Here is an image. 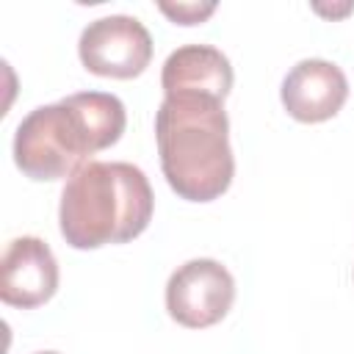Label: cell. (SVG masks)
<instances>
[{"instance_id": "obj_10", "label": "cell", "mask_w": 354, "mask_h": 354, "mask_svg": "<svg viewBox=\"0 0 354 354\" xmlns=\"http://www.w3.org/2000/svg\"><path fill=\"white\" fill-rule=\"evenodd\" d=\"M36 354H58V351H36Z\"/></svg>"}, {"instance_id": "obj_1", "label": "cell", "mask_w": 354, "mask_h": 354, "mask_svg": "<svg viewBox=\"0 0 354 354\" xmlns=\"http://www.w3.org/2000/svg\"><path fill=\"white\" fill-rule=\"evenodd\" d=\"M160 169L171 191L188 202L218 199L235 174L224 100L210 94H166L155 111Z\"/></svg>"}, {"instance_id": "obj_5", "label": "cell", "mask_w": 354, "mask_h": 354, "mask_svg": "<svg viewBox=\"0 0 354 354\" xmlns=\"http://www.w3.org/2000/svg\"><path fill=\"white\" fill-rule=\"evenodd\" d=\"M235 301V279L213 257H196L183 263L166 282L169 315L188 326L205 329L218 324Z\"/></svg>"}, {"instance_id": "obj_6", "label": "cell", "mask_w": 354, "mask_h": 354, "mask_svg": "<svg viewBox=\"0 0 354 354\" xmlns=\"http://www.w3.org/2000/svg\"><path fill=\"white\" fill-rule=\"evenodd\" d=\"M58 290V260L53 249L36 238H14L3 252L0 299L11 307H39Z\"/></svg>"}, {"instance_id": "obj_7", "label": "cell", "mask_w": 354, "mask_h": 354, "mask_svg": "<svg viewBox=\"0 0 354 354\" xmlns=\"http://www.w3.org/2000/svg\"><path fill=\"white\" fill-rule=\"evenodd\" d=\"M279 97L293 119L310 124L326 122L343 108L348 97V80L343 69L326 58H301L285 75Z\"/></svg>"}, {"instance_id": "obj_4", "label": "cell", "mask_w": 354, "mask_h": 354, "mask_svg": "<svg viewBox=\"0 0 354 354\" xmlns=\"http://www.w3.org/2000/svg\"><path fill=\"white\" fill-rule=\"evenodd\" d=\"M77 55L83 66L100 77H136L149 66L152 36L141 19L130 14H108L91 19L80 39Z\"/></svg>"}, {"instance_id": "obj_2", "label": "cell", "mask_w": 354, "mask_h": 354, "mask_svg": "<svg viewBox=\"0 0 354 354\" xmlns=\"http://www.w3.org/2000/svg\"><path fill=\"white\" fill-rule=\"evenodd\" d=\"M155 196L147 174L124 160H88L64 185L58 205L61 235L75 249L124 243L152 218Z\"/></svg>"}, {"instance_id": "obj_9", "label": "cell", "mask_w": 354, "mask_h": 354, "mask_svg": "<svg viewBox=\"0 0 354 354\" xmlns=\"http://www.w3.org/2000/svg\"><path fill=\"white\" fill-rule=\"evenodd\" d=\"M158 8L180 25H196L216 11V3L213 0H205V3H158Z\"/></svg>"}, {"instance_id": "obj_3", "label": "cell", "mask_w": 354, "mask_h": 354, "mask_svg": "<svg viewBox=\"0 0 354 354\" xmlns=\"http://www.w3.org/2000/svg\"><path fill=\"white\" fill-rule=\"evenodd\" d=\"M94 152H100L97 138L72 94L33 108L14 133V163L30 180L72 177Z\"/></svg>"}, {"instance_id": "obj_8", "label": "cell", "mask_w": 354, "mask_h": 354, "mask_svg": "<svg viewBox=\"0 0 354 354\" xmlns=\"http://www.w3.org/2000/svg\"><path fill=\"white\" fill-rule=\"evenodd\" d=\"M163 94H210L224 100L232 88L230 58L213 44H183L160 69Z\"/></svg>"}]
</instances>
